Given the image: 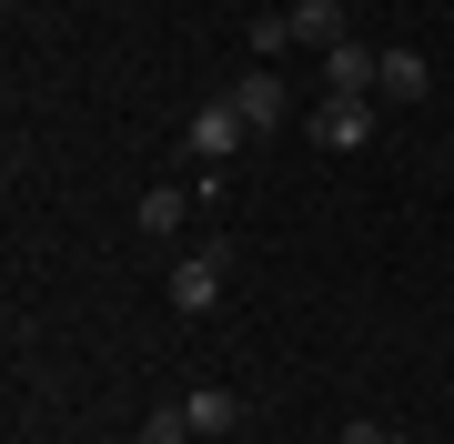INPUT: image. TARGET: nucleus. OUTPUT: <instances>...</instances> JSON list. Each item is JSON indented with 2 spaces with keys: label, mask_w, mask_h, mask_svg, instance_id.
<instances>
[{
  "label": "nucleus",
  "mask_w": 454,
  "mask_h": 444,
  "mask_svg": "<svg viewBox=\"0 0 454 444\" xmlns=\"http://www.w3.org/2000/svg\"><path fill=\"white\" fill-rule=\"evenodd\" d=\"M424 91H434V61H424L414 41H394L384 61H373V101L394 112V101H424Z\"/></svg>",
  "instance_id": "obj_3"
},
{
  "label": "nucleus",
  "mask_w": 454,
  "mask_h": 444,
  "mask_svg": "<svg viewBox=\"0 0 454 444\" xmlns=\"http://www.w3.org/2000/svg\"><path fill=\"white\" fill-rule=\"evenodd\" d=\"M243 41H253V61L273 71V51H293V11H253V31H243Z\"/></svg>",
  "instance_id": "obj_10"
},
{
  "label": "nucleus",
  "mask_w": 454,
  "mask_h": 444,
  "mask_svg": "<svg viewBox=\"0 0 454 444\" xmlns=\"http://www.w3.org/2000/svg\"><path fill=\"white\" fill-rule=\"evenodd\" d=\"M293 41H303V51H333V41H354L343 0H293Z\"/></svg>",
  "instance_id": "obj_7"
},
{
  "label": "nucleus",
  "mask_w": 454,
  "mask_h": 444,
  "mask_svg": "<svg viewBox=\"0 0 454 444\" xmlns=\"http://www.w3.org/2000/svg\"><path fill=\"white\" fill-rule=\"evenodd\" d=\"M343 444H394V425H373V414H354V425H343Z\"/></svg>",
  "instance_id": "obj_12"
},
{
  "label": "nucleus",
  "mask_w": 454,
  "mask_h": 444,
  "mask_svg": "<svg viewBox=\"0 0 454 444\" xmlns=\"http://www.w3.org/2000/svg\"><path fill=\"white\" fill-rule=\"evenodd\" d=\"M373 112H384V101H324V112H313V142H324V152H364L373 142Z\"/></svg>",
  "instance_id": "obj_5"
},
{
  "label": "nucleus",
  "mask_w": 454,
  "mask_h": 444,
  "mask_svg": "<svg viewBox=\"0 0 454 444\" xmlns=\"http://www.w3.org/2000/svg\"><path fill=\"white\" fill-rule=\"evenodd\" d=\"M182 142H192L202 162H232V152H243L253 132H243V112H232V101H202V112H192V132H182Z\"/></svg>",
  "instance_id": "obj_4"
},
{
  "label": "nucleus",
  "mask_w": 454,
  "mask_h": 444,
  "mask_svg": "<svg viewBox=\"0 0 454 444\" xmlns=\"http://www.w3.org/2000/svg\"><path fill=\"white\" fill-rule=\"evenodd\" d=\"M373 61H384V51L333 41V51H324V91H333V101H373Z\"/></svg>",
  "instance_id": "obj_6"
},
{
  "label": "nucleus",
  "mask_w": 454,
  "mask_h": 444,
  "mask_svg": "<svg viewBox=\"0 0 454 444\" xmlns=\"http://www.w3.org/2000/svg\"><path fill=\"white\" fill-rule=\"evenodd\" d=\"M182 414H192V434H232V425H243V394H232V384H192Z\"/></svg>",
  "instance_id": "obj_8"
},
{
  "label": "nucleus",
  "mask_w": 454,
  "mask_h": 444,
  "mask_svg": "<svg viewBox=\"0 0 454 444\" xmlns=\"http://www.w3.org/2000/svg\"><path fill=\"white\" fill-rule=\"evenodd\" d=\"M223 101L243 112V132H253V142H273L283 121H293V101H283V82H273V71H243V82H232Z\"/></svg>",
  "instance_id": "obj_2"
},
{
  "label": "nucleus",
  "mask_w": 454,
  "mask_h": 444,
  "mask_svg": "<svg viewBox=\"0 0 454 444\" xmlns=\"http://www.w3.org/2000/svg\"><path fill=\"white\" fill-rule=\"evenodd\" d=\"M142 444H192V414H182V404H152L142 414Z\"/></svg>",
  "instance_id": "obj_11"
},
{
  "label": "nucleus",
  "mask_w": 454,
  "mask_h": 444,
  "mask_svg": "<svg viewBox=\"0 0 454 444\" xmlns=\"http://www.w3.org/2000/svg\"><path fill=\"white\" fill-rule=\"evenodd\" d=\"M444 172H454V142H444Z\"/></svg>",
  "instance_id": "obj_13"
},
{
  "label": "nucleus",
  "mask_w": 454,
  "mask_h": 444,
  "mask_svg": "<svg viewBox=\"0 0 454 444\" xmlns=\"http://www.w3.org/2000/svg\"><path fill=\"white\" fill-rule=\"evenodd\" d=\"M131 232H152V243H172V232H182V192H172V182H152V192L131 202Z\"/></svg>",
  "instance_id": "obj_9"
},
{
  "label": "nucleus",
  "mask_w": 454,
  "mask_h": 444,
  "mask_svg": "<svg viewBox=\"0 0 454 444\" xmlns=\"http://www.w3.org/2000/svg\"><path fill=\"white\" fill-rule=\"evenodd\" d=\"M223 283H232V243L212 232V243H192V253L172 263V303L202 323V313H223Z\"/></svg>",
  "instance_id": "obj_1"
}]
</instances>
